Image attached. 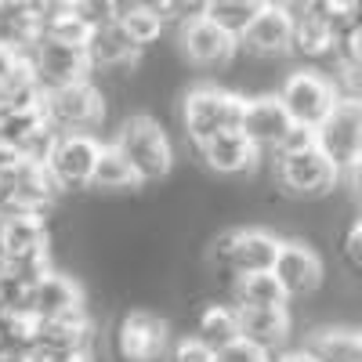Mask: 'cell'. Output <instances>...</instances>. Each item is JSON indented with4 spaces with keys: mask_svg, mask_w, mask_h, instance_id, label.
Listing matches in <instances>:
<instances>
[{
    "mask_svg": "<svg viewBox=\"0 0 362 362\" xmlns=\"http://www.w3.org/2000/svg\"><path fill=\"white\" fill-rule=\"evenodd\" d=\"M98 326L87 315L37 322V351L40 355H95Z\"/></svg>",
    "mask_w": 362,
    "mask_h": 362,
    "instance_id": "obj_18",
    "label": "cell"
},
{
    "mask_svg": "<svg viewBox=\"0 0 362 362\" xmlns=\"http://www.w3.org/2000/svg\"><path fill=\"white\" fill-rule=\"evenodd\" d=\"M90 189H95V192H138L145 185H141V177L134 174V167L124 160V153L109 141L102 148V160H98V170H95Z\"/></svg>",
    "mask_w": 362,
    "mask_h": 362,
    "instance_id": "obj_24",
    "label": "cell"
},
{
    "mask_svg": "<svg viewBox=\"0 0 362 362\" xmlns=\"http://www.w3.org/2000/svg\"><path fill=\"white\" fill-rule=\"evenodd\" d=\"M261 4L264 0H206V15L221 29H228L232 37H243L261 15Z\"/></svg>",
    "mask_w": 362,
    "mask_h": 362,
    "instance_id": "obj_25",
    "label": "cell"
},
{
    "mask_svg": "<svg viewBox=\"0 0 362 362\" xmlns=\"http://www.w3.org/2000/svg\"><path fill=\"white\" fill-rule=\"evenodd\" d=\"M167 362H218V355L210 351L199 337L181 334V337L174 341V348H170V358H167Z\"/></svg>",
    "mask_w": 362,
    "mask_h": 362,
    "instance_id": "obj_27",
    "label": "cell"
},
{
    "mask_svg": "<svg viewBox=\"0 0 362 362\" xmlns=\"http://www.w3.org/2000/svg\"><path fill=\"white\" fill-rule=\"evenodd\" d=\"M344 185H348L351 199L362 206V160H358V163H351V167L344 170Z\"/></svg>",
    "mask_w": 362,
    "mask_h": 362,
    "instance_id": "obj_32",
    "label": "cell"
},
{
    "mask_svg": "<svg viewBox=\"0 0 362 362\" xmlns=\"http://www.w3.org/2000/svg\"><path fill=\"white\" fill-rule=\"evenodd\" d=\"M319 148L334 160L341 170L362 160V105L351 98H341V105L329 112V119L315 131Z\"/></svg>",
    "mask_w": 362,
    "mask_h": 362,
    "instance_id": "obj_14",
    "label": "cell"
},
{
    "mask_svg": "<svg viewBox=\"0 0 362 362\" xmlns=\"http://www.w3.org/2000/svg\"><path fill=\"white\" fill-rule=\"evenodd\" d=\"M29 315L37 322H54V319H73V315H87V297L83 286L73 272H58L51 268L44 279L33 283L29 290Z\"/></svg>",
    "mask_w": 362,
    "mask_h": 362,
    "instance_id": "obj_12",
    "label": "cell"
},
{
    "mask_svg": "<svg viewBox=\"0 0 362 362\" xmlns=\"http://www.w3.org/2000/svg\"><path fill=\"white\" fill-rule=\"evenodd\" d=\"M192 337H199L210 351H225L235 341H243V326H239V308L228 300H210V305L196 315Z\"/></svg>",
    "mask_w": 362,
    "mask_h": 362,
    "instance_id": "obj_20",
    "label": "cell"
},
{
    "mask_svg": "<svg viewBox=\"0 0 362 362\" xmlns=\"http://www.w3.org/2000/svg\"><path fill=\"white\" fill-rule=\"evenodd\" d=\"M286 239L272 228H235V243H232V264L228 276L239 283L247 276H261V272H276V261L283 254Z\"/></svg>",
    "mask_w": 362,
    "mask_h": 362,
    "instance_id": "obj_16",
    "label": "cell"
},
{
    "mask_svg": "<svg viewBox=\"0 0 362 362\" xmlns=\"http://www.w3.org/2000/svg\"><path fill=\"white\" fill-rule=\"evenodd\" d=\"M341 98L344 95L337 87V76H329L315 66H297L279 83V102L286 105L290 119L297 127H308V131H319L329 119V112L341 105Z\"/></svg>",
    "mask_w": 362,
    "mask_h": 362,
    "instance_id": "obj_3",
    "label": "cell"
},
{
    "mask_svg": "<svg viewBox=\"0 0 362 362\" xmlns=\"http://www.w3.org/2000/svg\"><path fill=\"white\" fill-rule=\"evenodd\" d=\"M305 351L315 362H362V329L355 326H319L305 337Z\"/></svg>",
    "mask_w": 362,
    "mask_h": 362,
    "instance_id": "obj_21",
    "label": "cell"
},
{
    "mask_svg": "<svg viewBox=\"0 0 362 362\" xmlns=\"http://www.w3.org/2000/svg\"><path fill=\"white\" fill-rule=\"evenodd\" d=\"M239 51H243L239 37L221 29L210 15H199L196 22L177 29V54L196 69H225V66H232V58Z\"/></svg>",
    "mask_w": 362,
    "mask_h": 362,
    "instance_id": "obj_9",
    "label": "cell"
},
{
    "mask_svg": "<svg viewBox=\"0 0 362 362\" xmlns=\"http://www.w3.org/2000/svg\"><path fill=\"white\" fill-rule=\"evenodd\" d=\"M239 326H243V341L276 358V351L283 355L293 334V315L290 308H239Z\"/></svg>",
    "mask_w": 362,
    "mask_h": 362,
    "instance_id": "obj_19",
    "label": "cell"
},
{
    "mask_svg": "<svg viewBox=\"0 0 362 362\" xmlns=\"http://www.w3.org/2000/svg\"><path fill=\"white\" fill-rule=\"evenodd\" d=\"M293 8V54L305 66L326 62L334 58V66L341 62V33L334 29L326 15V4H290Z\"/></svg>",
    "mask_w": 362,
    "mask_h": 362,
    "instance_id": "obj_11",
    "label": "cell"
},
{
    "mask_svg": "<svg viewBox=\"0 0 362 362\" xmlns=\"http://www.w3.org/2000/svg\"><path fill=\"white\" fill-rule=\"evenodd\" d=\"M33 362H95V355H40L37 351Z\"/></svg>",
    "mask_w": 362,
    "mask_h": 362,
    "instance_id": "obj_34",
    "label": "cell"
},
{
    "mask_svg": "<svg viewBox=\"0 0 362 362\" xmlns=\"http://www.w3.org/2000/svg\"><path fill=\"white\" fill-rule=\"evenodd\" d=\"M239 47L257 62H279V58L293 54V8L264 0L254 25L239 37Z\"/></svg>",
    "mask_w": 362,
    "mask_h": 362,
    "instance_id": "obj_10",
    "label": "cell"
},
{
    "mask_svg": "<svg viewBox=\"0 0 362 362\" xmlns=\"http://www.w3.org/2000/svg\"><path fill=\"white\" fill-rule=\"evenodd\" d=\"M243 119H247V95L235 87L199 83L181 95V127H185V138L196 148L218 134L243 131Z\"/></svg>",
    "mask_w": 362,
    "mask_h": 362,
    "instance_id": "obj_1",
    "label": "cell"
},
{
    "mask_svg": "<svg viewBox=\"0 0 362 362\" xmlns=\"http://www.w3.org/2000/svg\"><path fill=\"white\" fill-rule=\"evenodd\" d=\"M112 145L124 153V160L134 167V174L141 177V185H156L174 170V145L167 127L153 112H134L124 116V124L116 127Z\"/></svg>",
    "mask_w": 362,
    "mask_h": 362,
    "instance_id": "obj_2",
    "label": "cell"
},
{
    "mask_svg": "<svg viewBox=\"0 0 362 362\" xmlns=\"http://www.w3.org/2000/svg\"><path fill=\"white\" fill-rule=\"evenodd\" d=\"M276 362H315L305 348H293V351H283V355H276Z\"/></svg>",
    "mask_w": 362,
    "mask_h": 362,
    "instance_id": "obj_35",
    "label": "cell"
},
{
    "mask_svg": "<svg viewBox=\"0 0 362 362\" xmlns=\"http://www.w3.org/2000/svg\"><path fill=\"white\" fill-rule=\"evenodd\" d=\"M116 22L131 33V40L141 47V51H148L160 37H163V29H167V22H163V15H160V0H116Z\"/></svg>",
    "mask_w": 362,
    "mask_h": 362,
    "instance_id": "obj_22",
    "label": "cell"
},
{
    "mask_svg": "<svg viewBox=\"0 0 362 362\" xmlns=\"http://www.w3.org/2000/svg\"><path fill=\"white\" fill-rule=\"evenodd\" d=\"M116 358L119 362H167L170 358V322L148 308H131L116 322Z\"/></svg>",
    "mask_w": 362,
    "mask_h": 362,
    "instance_id": "obj_6",
    "label": "cell"
},
{
    "mask_svg": "<svg viewBox=\"0 0 362 362\" xmlns=\"http://www.w3.org/2000/svg\"><path fill=\"white\" fill-rule=\"evenodd\" d=\"M0 351H37V319L29 312H0Z\"/></svg>",
    "mask_w": 362,
    "mask_h": 362,
    "instance_id": "obj_26",
    "label": "cell"
},
{
    "mask_svg": "<svg viewBox=\"0 0 362 362\" xmlns=\"http://www.w3.org/2000/svg\"><path fill=\"white\" fill-rule=\"evenodd\" d=\"M218 362H276L268 351H261L257 344H250V341H235L232 348H225V351H218Z\"/></svg>",
    "mask_w": 362,
    "mask_h": 362,
    "instance_id": "obj_29",
    "label": "cell"
},
{
    "mask_svg": "<svg viewBox=\"0 0 362 362\" xmlns=\"http://www.w3.org/2000/svg\"><path fill=\"white\" fill-rule=\"evenodd\" d=\"M341 58H355V62H362V25H355L351 33L344 37V44H341Z\"/></svg>",
    "mask_w": 362,
    "mask_h": 362,
    "instance_id": "obj_31",
    "label": "cell"
},
{
    "mask_svg": "<svg viewBox=\"0 0 362 362\" xmlns=\"http://www.w3.org/2000/svg\"><path fill=\"white\" fill-rule=\"evenodd\" d=\"M105 90L95 80H80L69 87H54L40 95V112L47 119V127L58 134H90L102 127V119L109 112Z\"/></svg>",
    "mask_w": 362,
    "mask_h": 362,
    "instance_id": "obj_4",
    "label": "cell"
},
{
    "mask_svg": "<svg viewBox=\"0 0 362 362\" xmlns=\"http://www.w3.org/2000/svg\"><path fill=\"white\" fill-rule=\"evenodd\" d=\"M25 62L33 66V73H37L44 90L69 87V83H80V80H95L90 54L80 44H62V40L40 37L33 47L25 51Z\"/></svg>",
    "mask_w": 362,
    "mask_h": 362,
    "instance_id": "obj_7",
    "label": "cell"
},
{
    "mask_svg": "<svg viewBox=\"0 0 362 362\" xmlns=\"http://www.w3.org/2000/svg\"><path fill=\"white\" fill-rule=\"evenodd\" d=\"M199 160L221 174V177H239V174H254L261 167V148L243 134V131H228V134H218V138H210L206 145L196 148Z\"/></svg>",
    "mask_w": 362,
    "mask_h": 362,
    "instance_id": "obj_17",
    "label": "cell"
},
{
    "mask_svg": "<svg viewBox=\"0 0 362 362\" xmlns=\"http://www.w3.org/2000/svg\"><path fill=\"white\" fill-rule=\"evenodd\" d=\"M232 305L235 308H290V297L279 286L276 272H261V276H247L235 283Z\"/></svg>",
    "mask_w": 362,
    "mask_h": 362,
    "instance_id": "obj_23",
    "label": "cell"
},
{
    "mask_svg": "<svg viewBox=\"0 0 362 362\" xmlns=\"http://www.w3.org/2000/svg\"><path fill=\"white\" fill-rule=\"evenodd\" d=\"M337 87H341L344 98L362 105V62H355V58H341L337 62Z\"/></svg>",
    "mask_w": 362,
    "mask_h": 362,
    "instance_id": "obj_28",
    "label": "cell"
},
{
    "mask_svg": "<svg viewBox=\"0 0 362 362\" xmlns=\"http://www.w3.org/2000/svg\"><path fill=\"white\" fill-rule=\"evenodd\" d=\"M297 124L290 119L286 105L279 102V90H268V95H250L247 98V119H243V134L261 148V153H279V145L290 138Z\"/></svg>",
    "mask_w": 362,
    "mask_h": 362,
    "instance_id": "obj_15",
    "label": "cell"
},
{
    "mask_svg": "<svg viewBox=\"0 0 362 362\" xmlns=\"http://www.w3.org/2000/svg\"><path fill=\"white\" fill-rule=\"evenodd\" d=\"M102 148L105 145L95 134H58V145L47 160V170L54 177V185L62 189V196L90 189L98 160H102Z\"/></svg>",
    "mask_w": 362,
    "mask_h": 362,
    "instance_id": "obj_8",
    "label": "cell"
},
{
    "mask_svg": "<svg viewBox=\"0 0 362 362\" xmlns=\"http://www.w3.org/2000/svg\"><path fill=\"white\" fill-rule=\"evenodd\" d=\"M22 62V54H15L11 47H4V44H0V76H8L15 66Z\"/></svg>",
    "mask_w": 362,
    "mask_h": 362,
    "instance_id": "obj_33",
    "label": "cell"
},
{
    "mask_svg": "<svg viewBox=\"0 0 362 362\" xmlns=\"http://www.w3.org/2000/svg\"><path fill=\"white\" fill-rule=\"evenodd\" d=\"M276 279H279V286L286 290L290 300H305V297H312L322 286L326 264H322L319 250L308 243L305 235H293V239L283 243V254L276 261Z\"/></svg>",
    "mask_w": 362,
    "mask_h": 362,
    "instance_id": "obj_13",
    "label": "cell"
},
{
    "mask_svg": "<svg viewBox=\"0 0 362 362\" xmlns=\"http://www.w3.org/2000/svg\"><path fill=\"white\" fill-rule=\"evenodd\" d=\"M344 170L329 160L319 145L305 148V153H290L272 160V185L290 199H326L337 189Z\"/></svg>",
    "mask_w": 362,
    "mask_h": 362,
    "instance_id": "obj_5",
    "label": "cell"
},
{
    "mask_svg": "<svg viewBox=\"0 0 362 362\" xmlns=\"http://www.w3.org/2000/svg\"><path fill=\"white\" fill-rule=\"evenodd\" d=\"M344 261L351 264V272L362 279V218L351 221V228L344 232Z\"/></svg>",
    "mask_w": 362,
    "mask_h": 362,
    "instance_id": "obj_30",
    "label": "cell"
}]
</instances>
